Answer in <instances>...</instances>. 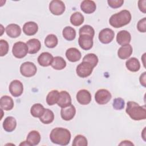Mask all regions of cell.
Returning <instances> with one entry per match:
<instances>
[{
  "instance_id": "6da1fadb",
  "label": "cell",
  "mask_w": 146,
  "mask_h": 146,
  "mask_svg": "<svg viewBox=\"0 0 146 146\" xmlns=\"http://www.w3.org/2000/svg\"><path fill=\"white\" fill-rule=\"evenodd\" d=\"M71 137V135L70 131L62 127L54 128L50 134V139L51 142L60 145H67L68 144Z\"/></svg>"
},
{
  "instance_id": "7a4b0ae2",
  "label": "cell",
  "mask_w": 146,
  "mask_h": 146,
  "mask_svg": "<svg viewBox=\"0 0 146 146\" xmlns=\"http://www.w3.org/2000/svg\"><path fill=\"white\" fill-rule=\"evenodd\" d=\"M125 112L134 120L138 121L146 119L145 106H140L135 102L129 101L127 102Z\"/></svg>"
},
{
  "instance_id": "3957f363",
  "label": "cell",
  "mask_w": 146,
  "mask_h": 146,
  "mask_svg": "<svg viewBox=\"0 0 146 146\" xmlns=\"http://www.w3.org/2000/svg\"><path fill=\"white\" fill-rule=\"evenodd\" d=\"M131 13L127 10H123L111 15L109 19L111 26L115 28H120L128 25L131 21Z\"/></svg>"
},
{
  "instance_id": "277c9868",
  "label": "cell",
  "mask_w": 146,
  "mask_h": 146,
  "mask_svg": "<svg viewBox=\"0 0 146 146\" xmlns=\"http://www.w3.org/2000/svg\"><path fill=\"white\" fill-rule=\"evenodd\" d=\"M27 52L28 47L26 43L19 41L14 44L12 48V53L15 58H23L26 56Z\"/></svg>"
},
{
  "instance_id": "5b68a950",
  "label": "cell",
  "mask_w": 146,
  "mask_h": 146,
  "mask_svg": "<svg viewBox=\"0 0 146 146\" xmlns=\"http://www.w3.org/2000/svg\"><path fill=\"white\" fill-rule=\"evenodd\" d=\"M37 71L35 64L31 62H25L20 66V72L23 76L29 78L34 76Z\"/></svg>"
},
{
  "instance_id": "8992f818",
  "label": "cell",
  "mask_w": 146,
  "mask_h": 146,
  "mask_svg": "<svg viewBox=\"0 0 146 146\" xmlns=\"http://www.w3.org/2000/svg\"><path fill=\"white\" fill-rule=\"evenodd\" d=\"M94 68L90 63L83 61L76 67V74L80 78H87L92 74Z\"/></svg>"
},
{
  "instance_id": "52a82bcc",
  "label": "cell",
  "mask_w": 146,
  "mask_h": 146,
  "mask_svg": "<svg viewBox=\"0 0 146 146\" xmlns=\"http://www.w3.org/2000/svg\"><path fill=\"white\" fill-rule=\"evenodd\" d=\"M112 98L110 92L106 89H100L95 94L96 102L100 105L106 104L109 102Z\"/></svg>"
},
{
  "instance_id": "ba28073f",
  "label": "cell",
  "mask_w": 146,
  "mask_h": 146,
  "mask_svg": "<svg viewBox=\"0 0 146 146\" xmlns=\"http://www.w3.org/2000/svg\"><path fill=\"white\" fill-rule=\"evenodd\" d=\"M65 9L64 2L60 0H53L50 2L49 5L50 12L55 15H62L64 12Z\"/></svg>"
},
{
  "instance_id": "9c48e42d",
  "label": "cell",
  "mask_w": 146,
  "mask_h": 146,
  "mask_svg": "<svg viewBox=\"0 0 146 146\" xmlns=\"http://www.w3.org/2000/svg\"><path fill=\"white\" fill-rule=\"evenodd\" d=\"M115 36L114 31L109 28L102 30L99 33V39L103 44H108L112 41Z\"/></svg>"
},
{
  "instance_id": "30bf717a",
  "label": "cell",
  "mask_w": 146,
  "mask_h": 146,
  "mask_svg": "<svg viewBox=\"0 0 146 146\" xmlns=\"http://www.w3.org/2000/svg\"><path fill=\"white\" fill-rule=\"evenodd\" d=\"M9 91L14 97L20 96L23 92L22 83L18 80H13L9 85Z\"/></svg>"
},
{
  "instance_id": "8fae6325",
  "label": "cell",
  "mask_w": 146,
  "mask_h": 146,
  "mask_svg": "<svg viewBox=\"0 0 146 146\" xmlns=\"http://www.w3.org/2000/svg\"><path fill=\"white\" fill-rule=\"evenodd\" d=\"M78 43L81 48L84 50H88L93 46V38L87 35H79Z\"/></svg>"
},
{
  "instance_id": "7c38bea8",
  "label": "cell",
  "mask_w": 146,
  "mask_h": 146,
  "mask_svg": "<svg viewBox=\"0 0 146 146\" xmlns=\"http://www.w3.org/2000/svg\"><path fill=\"white\" fill-rule=\"evenodd\" d=\"M77 101L82 105L88 104L91 101V95L90 92L85 89L79 90L76 94Z\"/></svg>"
},
{
  "instance_id": "4fadbf2b",
  "label": "cell",
  "mask_w": 146,
  "mask_h": 146,
  "mask_svg": "<svg viewBox=\"0 0 146 146\" xmlns=\"http://www.w3.org/2000/svg\"><path fill=\"white\" fill-rule=\"evenodd\" d=\"M76 113V108L72 104L66 107L62 108L60 111V115L62 118L66 120L69 121L72 120Z\"/></svg>"
},
{
  "instance_id": "5bb4252c",
  "label": "cell",
  "mask_w": 146,
  "mask_h": 146,
  "mask_svg": "<svg viewBox=\"0 0 146 146\" xmlns=\"http://www.w3.org/2000/svg\"><path fill=\"white\" fill-rule=\"evenodd\" d=\"M58 105L61 108L66 107L71 104V98L70 94L66 91H62L59 94Z\"/></svg>"
},
{
  "instance_id": "9a60e30c",
  "label": "cell",
  "mask_w": 146,
  "mask_h": 146,
  "mask_svg": "<svg viewBox=\"0 0 146 146\" xmlns=\"http://www.w3.org/2000/svg\"><path fill=\"white\" fill-rule=\"evenodd\" d=\"M131 40V35L127 30H121L117 33L116 35V42L121 45L124 46L128 44Z\"/></svg>"
},
{
  "instance_id": "2e32d148",
  "label": "cell",
  "mask_w": 146,
  "mask_h": 146,
  "mask_svg": "<svg viewBox=\"0 0 146 146\" xmlns=\"http://www.w3.org/2000/svg\"><path fill=\"white\" fill-rule=\"evenodd\" d=\"M66 56L70 62H76L80 59L82 54L80 51L76 48L71 47L66 50Z\"/></svg>"
},
{
  "instance_id": "e0dca14e",
  "label": "cell",
  "mask_w": 146,
  "mask_h": 146,
  "mask_svg": "<svg viewBox=\"0 0 146 146\" xmlns=\"http://www.w3.org/2000/svg\"><path fill=\"white\" fill-rule=\"evenodd\" d=\"M5 30L7 35L12 38H16L19 36L21 34V29L17 24H9L6 26Z\"/></svg>"
},
{
  "instance_id": "ac0fdd59",
  "label": "cell",
  "mask_w": 146,
  "mask_h": 146,
  "mask_svg": "<svg viewBox=\"0 0 146 146\" xmlns=\"http://www.w3.org/2000/svg\"><path fill=\"white\" fill-rule=\"evenodd\" d=\"M53 56L48 52H43L41 53L38 58V62L39 64L42 67H47L51 64Z\"/></svg>"
},
{
  "instance_id": "d6986e66",
  "label": "cell",
  "mask_w": 146,
  "mask_h": 146,
  "mask_svg": "<svg viewBox=\"0 0 146 146\" xmlns=\"http://www.w3.org/2000/svg\"><path fill=\"white\" fill-rule=\"evenodd\" d=\"M38 30V26L35 22H27L25 23L23 26V33L28 36L35 35Z\"/></svg>"
},
{
  "instance_id": "ffe728a7",
  "label": "cell",
  "mask_w": 146,
  "mask_h": 146,
  "mask_svg": "<svg viewBox=\"0 0 146 146\" xmlns=\"http://www.w3.org/2000/svg\"><path fill=\"white\" fill-rule=\"evenodd\" d=\"M28 47V53L34 54L38 52L41 48V43L39 40L36 38H33L26 42Z\"/></svg>"
},
{
  "instance_id": "44dd1931",
  "label": "cell",
  "mask_w": 146,
  "mask_h": 146,
  "mask_svg": "<svg viewBox=\"0 0 146 146\" xmlns=\"http://www.w3.org/2000/svg\"><path fill=\"white\" fill-rule=\"evenodd\" d=\"M133 48L131 44L121 46L117 51V55L121 59H128L132 54Z\"/></svg>"
},
{
  "instance_id": "7402d4cb",
  "label": "cell",
  "mask_w": 146,
  "mask_h": 146,
  "mask_svg": "<svg viewBox=\"0 0 146 146\" xmlns=\"http://www.w3.org/2000/svg\"><path fill=\"white\" fill-rule=\"evenodd\" d=\"M80 9L86 14H91L96 10V5L93 1L84 0L80 4Z\"/></svg>"
},
{
  "instance_id": "603a6c76",
  "label": "cell",
  "mask_w": 146,
  "mask_h": 146,
  "mask_svg": "<svg viewBox=\"0 0 146 146\" xmlns=\"http://www.w3.org/2000/svg\"><path fill=\"white\" fill-rule=\"evenodd\" d=\"M14 101L11 97L4 95L0 99V106L2 110L5 111H10L14 107Z\"/></svg>"
},
{
  "instance_id": "cb8c5ba5",
  "label": "cell",
  "mask_w": 146,
  "mask_h": 146,
  "mask_svg": "<svg viewBox=\"0 0 146 146\" xmlns=\"http://www.w3.org/2000/svg\"><path fill=\"white\" fill-rule=\"evenodd\" d=\"M2 125L5 131L11 132L15 129L17 127V121L14 117L7 116L5 119Z\"/></svg>"
},
{
  "instance_id": "d4e9b609",
  "label": "cell",
  "mask_w": 146,
  "mask_h": 146,
  "mask_svg": "<svg viewBox=\"0 0 146 146\" xmlns=\"http://www.w3.org/2000/svg\"><path fill=\"white\" fill-rule=\"evenodd\" d=\"M40 135L37 131H30L26 137V141L30 144V146L38 145L40 141Z\"/></svg>"
},
{
  "instance_id": "484cf974",
  "label": "cell",
  "mask_w": 146,
  "mask_h": 146,
  "mask_svg": "<svg viewBox=\"0 0 146 146\" xmlns=\"http://www.w3.org/2000/svg\"><path fill=\"white\" fill-rule=\"evenodd\" d=\"M125 66L129 71L132 72H137L140 68V63L137 58L132 57L126 61Z\"/></svg>"
},
{
  "instance_id": "4316f807",
  "label": "cell",
  "mask_w": 146,
  "mask_h": 146,
  "mask_svg": "<svg viewBox=\"0 0 146 146\" xmlns=\"http://www.w3.org/2000/svg\"><path fill=\"white\" fill-rule=\"evenodd\" d=\"M39 120L42 123L45 124L51 123L54 120V112L48 108L45 109L43 115L39 117Z\"/></svg>"
},
{
  "instance_id": "83f0119b",
  "label": "cell",
  "mask_w": 146,
  "mask_h": 146,
  "mask_svg": "<svg viewBox=\"0 0 146 146\" xmlns=\"http://www.w3.org/2000/svg\"><path fill=\"white\" fill-rule=\"evenodd\" d=\"M51 66L55 70H61L66 67V62L62 57L57 56L54 58Z\"/></svg>"
},
{
  "instance_id": "f1b7e54d",
  "label": "cell",
  "mask_w": 146,
  "mask_h": 146,
  "mask_svg": "<svg viewBox=\"0 0 146 146\" xmlns=\"http://www.w3.org/2000/svg\"><path fill=\"white\" fill-rule=\"evenodd\" d=\"M84 21V18L83 14L78 11L74 13L70 17V22L75 26L81 25Z\"/></svg>"
},
{
  "instance_id": "f546056e",
  "label": "cell",
  "mask_w": 146,
  "mask_h": 146,
  "mask_svg": "<svg viewBox=\"0 0 146 146\" xmlns=\"http://www.w3.org/2000/svg\"><path fill=\"white\" fill-rule=\"evenodd\" d=\"M62 35L65 39L68 41H71L76 37V31L71 26H66L63 30Z\"/></svg>"
},
{
  "instance_id": "4dcf8cb0",
  "label": "cell",
  "mask_w": 146,
  "mask_h": 146,
  "mask_svg": "<svg viewBox=\"0 0 146 146\" xmlns=\"http://www.w3.org/2000/svg\"><path fill=\"white\" fill-rule=\"evenodd\" d=\"M45 108L40 103H35L32 106L30 109L31 115L35 117H40L43 113Z\"/></svg>"
},
{
  "instance_id": "1f68e13d",
  "label": "cell",
  "mask_w": 146,
  "mask_h": 146,
  "mask_svg": "<svg viewBox=\"0 0 146 146\" xmlns=\"http://www.w3.org/2000/svg\"><path fill=\"white\" fill-rule=\"evenodd\" d=\"M59 91L54 90L51 91L46 96V103L49 106H52L57 103L59 98Z\"/></svg>"
},
{
  "instance_id": "d6a6232c",
  "label": "cell",
  "mask_w": 146,
  "mask_h": 146,
  "mask_svg": "<svg viewBox=\"0 0 146 146\" xmlns=\"http://www.w3.org/2000/svg\"><path fill=\"white\" fill-rule=\"evenodd\" d=\"M58 40L56 36L54 34L48 35L44 39V44L48 48H54L58 44Z\"/></svg>"
},
{
  "instance_id": "836d02e7",
  "label": "cell",
  "mask_w": 146,
  "mask_h": 146,
  "mask_svg": "<svg viewBox=\"0 0 146 146\" xmlns=\"http://www.w3.org/2000/svg\"><path fill=\"white\" fill-rule=\"evenodd\" d=\"M72 145L73 146H87L88 145L87 139L83 135H78L74 139Z\"/></svg>"
},
{
  "instance_id": "e575fe53",
  "label": "cell",
  "mask_w": 146,
  "mask_h": 146,
  "mask_svg": "<svg viewBox=\"0 0 146 146\" xmlns=\"http://www.w3.org/2000/svg\"><path fill=\"white\" fill-rule=\"evenodd\" d=\"M79 35H87L94 38L95 35V30L92 26L88 25H86L80 28L79 30Z\"/></svg>"
},
{
  "instance_id": "d590c367",
  "label": "cell",
  "mask_w": 146,
  "mask_h": 146,
  "mask_svg": "<svg viewBox=\"0 0 146 146\" xmlns=\"http://www.w3.org/2000/svg\"><path fill=\"white\" fill-rule=\"evenodd\" d=\"M83 62H87L90 63L94 67L96 66L98 63V56L93 53H90L86 55L83 58Z\"/></svg>"
},
{
  "instance_id": "8d00e7d4",
  "label": "cell",
  "mask_w": 146,
  "mask_h": 146,
  "mask_svg": "<svg viewBox=\"0 0 146 146\" xmlns=\"http://www.w3.org/2000/svg\"><path fill=\"white\" fill-rule=\"evenodd\" d=\"M125 102L123 99L121 98H115L112 103V106L114 109L116 110H121L124 108Z\"/></svg>"
},
{
  "instance_id": "74e56055",
  "label": "cell",
  "mask_w": 146,
  "mask_h": 146,
  "mask_svg": "<svg viewBox=\"0 0 146 146\" xmlns=\"http://www.w3.org/2000/svg\"><path fill=\"white\" fill-rule=\"evenodd\" d=\"M9 46L8 42L3 39L0 40V56H3L6 55L9 51Z\"/></svg>"
},
{
  "instance_id": "f35d334b",
  "label": "cell",
  "mask_w": 146,
  "mask_h": 146,
  "mask_svg": "<svg viewBox=\"0 0 146 146\" xmlns=\"http://www.w3.org/2000/svg\"><path fill=\"white\" fill-rule=\"evenodd\" d=\"M107 3L108 6L113 9H116L120 7L124 3L123 0H108Z\"/></svg>"
},
{
  "instance_id": "ab89813d",
  "label": "cell",
  "mask_w": 146,
  "mask_h": 146,
  "mask_svg": "<svg viewBox=\"0 0 146 146\" xmlns=\"http://www.w3.org/2000/svg\"><path fill=\"white\" fill-rule=\"evenodd\" d=\"M137 29L141 33L146 32V18H143L139 20L137 24Z\"/></svg>"
},
{
  "instance_id": "60d3db41",
  "label": "cell",
  "mask_w": 146,
  "mask_h": 146,
  "mask_svg": "<svg viewBox=\"0 0 146 146\" xmlns=\"http://www.w3.org/2000/svg\"><path fill=\"white\" fill-rule=\"evenodd\" d=\"M146 1L145 0H140L138 1V7L142 13H146Z\"/></svg>"
},
{
  "instance_id": "b9f144b4",
  "label": "cell",
  "mask_w": 146,
  "mask_h": 146,
  "mask_svg": "<svg viewBox=\"0 0 146 146\" xmlns=\"http://www.w3.org/2000/svg\"><path fill=\"white\" fill-rule=\"evenodd\" d=\"M139 81L140 84L144 87H146V72H144L139 78Z\"/></svg>"
},
{
  "instance_id": "7bdbcfd3",
  "label": "cell",
  "mask_w": 146,
  "mask_h": 146,
  "mask_svg": "<svg viewBox=\"0 0 146 146\" xmlns=\"http://www.w3.org/2000/svg\"><path fill=\"white\" fill-rule=\"evenodd\" d=\"M119 145H133L134 144L129 140H124L122 141L119 144Z\"/></svg>"
},
{
  "instance_id": "ee69618b",
  "label": "cell",
  "mask_w": 146,
  "mask_h": 146,
  "mask_svg": "<svg viewBox=\"0 0 146 146\" xmlns=\"http://www.w3.org/2000/svg\"><path fill=\"white\" fill-rule=\"evenodd\" d=\"M19 145H28V146H30V144L27 141H24L22 142Z\"/></svg>"
},
{
  "instance_id": "f6af8a7d",
  "label": "cell",
  "mask_w": 146,
  "mask_h": 146,
  "mask_svg": "<svg viewBox=\"0 0 146 146\" xmlns=\"http://www.w3.org/2000/svg\"><path fill=\"white\" fill-rule=\"evenodd\" d=\"M145 127L144 128V129L143 131V132H142V133L144 134V135H142V137H143V138L144 141H145Z\"/></svg>"
}]
</instances>
